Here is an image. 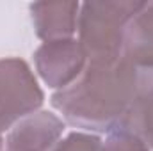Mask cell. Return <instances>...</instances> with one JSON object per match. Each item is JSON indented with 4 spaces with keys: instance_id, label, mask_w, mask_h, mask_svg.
<instances>
[{
    "instance_id": "9c48e42d",
    "label": "cell",
    "mask_w": 153,
    "mask_h": 151,
    "mask_svg": "<svg viewBox=\"0 0 153 151\" xmlns=\"http://www.w3.org/2000/svg\"><path fill=\"white\" fill-rule=\"evenodd\" d=\"M103 146L105 151H150L148 144L139 135H135L132 130L125 126H119L107 133Z\"/></svg>"
},
{
    "instance_id": "5b68a950",
    "label": "cell",
    "mask_w": 153,
    "mask_h": 151,
    "mask_svg": "<svg viewBox=\"0 0 153 151\" xmlns=\"http://www.w3.org/2000/svg\"><path fill=\"white\" fill-rule=\"evenodd\" d=\"M66 123L50 110H38L16 123L5 135L2 151H53Z\"/></svg>"
},
{
    "instance_id": "277c9868",
    "label": "cell",
    "mask_w": 153,
    "mask_h": 151,
    "mask_svg": "<svg viewBox=\"0 0 153 151\" xmlns=\"http://www.w3.org/2000/svg\"><path fill=\"white\" fill-rule=\"evenodd\" d=\"M34 66L50 89L61 91L82 75L87 66V55L75 38L46 41L34 52Z\"/></svg>"
},
{
    "instance_id": "30bf717a",
    "label": "cell",
    "mask_w": 153,
    "mask_h": 151,
    "mask_svg": "<svg viewBox=\"0 0 153 151\" xmlns=\"http://www.w3.org/2000/svg\"><path fill=\"white\" fill-rule=\"evenodd\" d=\"M53 151H105V146L100 135L75 130L64 135Z\"/></svg>"
},
{
    "instance_id": "7a4b0ae2",
    "label": "cell",
    "mask_w": 153,
    "mask_h": 151,
    "mask_svg": "<svg viewBox=\"0 0 153 151\" xmlns=\"http://www.w3.org/2000/svg\"><path fill=\"white\" fill-rule=\"evenodd\" d=\"M143 2L135 0H105L80 4L78 43L87 61L102 57H117L123 52L125 34L130 20Z\"/></svg>"
},
{
    "instance_id": "8fae6325",
    "label": "cell",
    "mask_w": 153,
    "mask_h": 151,
    "mask_svg": "<svg viewBox=\"0 0 153 151\" xmlns=\"http://www.w3.org/2000/svg\"><path fill=\"white\" fill-rule=\"evenodd\" d=\"M4 150V139H2V133H0V151Z\"/></svg>"
},
{
    "instance_id": "3957f363",
    "label": "cell",
    "mask_w": 153,
    "mask_h": 151,
    "mask_svg": "<svg viewBox=\"0 0 153 151\" xmlns=\"http://www.w3.org/2000/svg\"><path fill=\"white\" fill-rule=\"evenodd\" d=\"M45 93L32 68L20 57L0 59V133L41 110Z\"/></svg>"
},
{
    "instance_id": "ba28073f",
    "label": "cell",
    "mask_w": 153,
    "mask_h": 151,
    "mask_svg": "<svg viewBox=\"0 0 153 151\" xmlns=\"http://www.w3.org/2000/svg\"><path fill=\"white\" fill-rule=\"evenodd\" d=\"M128 130H132L135 135H139L150 151H153V91L144 94L128 114L125 123L121 124Z\"/></svg>"
},
{
    "instance_id": "6da1fadb",
    "label": "cell",
    "mask_w": 153,
    "mask_h": 151,
    "mask_svg": "<svg viewBox=\"0 0 153 151\" xmlns=\"http://www.w3.org/2000/svg\"><path fill=\"white\" fill-rule=\"evenodd\" d=\"M153 91V78L123 55L87 61L75 82L50 98L66 124L80 132L111 133L119 128L134 105Z\"/></svg>"
},
{
    "instance_id": "52a82bcc",
    "label": "cell",
    "mask_w": 153,
    "mask_h": 151,
    "mask_svg": "<svg viewBox=\"0 0 153 151\" xmlns=\"http://www.w3.org/2000/svg\"><path fill=\"white\" fill-rule=\"evenodd\" d=\"M121 55L153 78V2H143L130 20Z\"/></svg>"
},
{
    "instance_id": "8992f818",
    "label": "cell",
    "mask_w": 153,
    "mask_h": 151,
    "mask_svg": "<svg viewBox=\"0 0 153 151\" xmlns=\"http://www.w3.org/2000/svg\"><path fill=\"white\" fill-rule=\"evenodd\" d=\"M34 32L43 43L71 39L78 27V2H36L29 5Z\"/></svg>"
}]
</instances>
